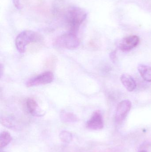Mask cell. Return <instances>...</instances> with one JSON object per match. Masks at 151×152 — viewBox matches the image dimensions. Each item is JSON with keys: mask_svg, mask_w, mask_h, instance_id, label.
Listing matches in <instances>:
<instances>
[{"mask_svg": "<svg viewBox=\"0 0 151 152\" xmlns=\"http://www.w3.org/2000/svg\"><path fill=\"white\" fill-rule=\"evenodd\" d=\"M60 118L64 123H74L78 121V117L72 113L63 110L60 112Z\"/></svg>", "mask_w": 151, "mask_h": 152, "instance_id": "10", "label": "cell"}, {"mask_svg": "<svg viewBox=\"0 0 151 152\" xmlns=\"http://www.w3.org/2000/svg\"><path fill=\"white\" fill-rule=\"evenodd\" d=\"M2 69H3V66L1 64V77H2Z\"/></svg>", "mask_w": 151, "mask_h": 152, "instance_id": "15", "label": "cell"}, {"mask_svg": "<svg viewBox=\"0 0 151 152\" xmlns=\"http://www.w3.org/2000/svg\"><path fill=\"white\" fill-rule=\"evenodd\" d=\"M27 109L28 112L34 116L42 117L45 113L40 108L36 101L33 98H29L26 102Z\"/></svg>", "mask_w": 151, "mask_h": 152, "instance_id": "8", "label": "cell"}, {"mask_svg": "<svg viewBox=\"0 0 151 152\" xmlns=\"http://www.w3.org/2000/svg\"><path fill=\"white\" fill-rule=\"evenodd\" d=\"M139 38L137 36H130L122 39L119 44L120 49L123 52L131 50L138 45Z\"/></svg>", "mask_w": 151, "mask_h": 152, "instance_id": "7", "label": "cell"}, {"mask_svg": "<svg viewBox=\"0 0 151 152\" xmlns=\"http://www.w3.org/2000/svg\"><path fill=\"white\" fill-rule=\"evenodd\" d=\"M12 141L10 134L7 131H3L0 135V147L1 149L6 147Z\"/></svg>", "mask_w": 151, "mask_h": 152, "instance_id": "12", "label": "cell"}, {"mask_svg": "<svg viewBox=\"0 0 151 152\" xmlns=\"http://www.w3.org/2000/svg\"><path fill=\"white\" fill-rule=\"evenodd\" d=\"M139 152H146V151H140Z\"/></svg>", "mask_w": 151, "mask_h": 152, "instance_id": "16", "label": "cell"}, {"mask_svg": "<svg viewBox=\"0 0 151 152\" xmlns=\"http://www.w3.org/2000/svg\"><path fill=\"white\" fill-rule=\"evenodd\" d=\"M139 73L144 80L151 82V67L145 65H140L138 67Z\"/></svg>", "mask_w": 151, "mask_h": 152, "instance_id": "11", "label": "cell"}, {"mask_svg": "<svg viewBox=\"0 0 151 152\" xmlns=\"http://www.w3.org/2000/svg\"><path fill=\"white\" fill-rule=\"evenodd\" d=\"M42 39L40 34L32 30H25L20 33L15 39V45L20 53L26 51L27 46L32 43L39 42Z\"/></svg>", "mask_w": 151, "mask_h": 152, "instance_id": "2", "label": "cell"}, {"mask_svg": "<svg viewBox=\"0 0 151 152\" xmlns=\"http://www.w3.org/2000/svg\"><path fill=\"white\" fill-rule=\"evenodd\" d=\"M54 78V75L52 72L46 71L30 79L27 81L26 86L28 87H31L47 85L51 83Z\"/></svg>", "mask_w": 151, "mask_h": 152, "instance_id": "4", "label": "cell"}, {"mask_svg": "<svg viewBox=\"0 0 151 152\" xmlns=\"http://www.w3.org/2000/svg\"><path fill=\"white\" fill-rule=\"evenodd\" d=\"M14 6L17 10H20L22 8V5L20 3V0H12Z\"/></svg>", "mask_w": 151, "mask_h": 152, "instance_id": "14", "label": "cell"}, {"mask_svg": "<svg viewBox=\"0 0 151 152\" xmlns=\"http://www.w3.org/2000/svg\"><path fill=\"white\" fill-rule=\"evenodd\" d=\"M53 45L59 48L74 50L79 46L80 41L76 34L69 32L56 37Z\"/></svg>", "mask_w": 151, "mask_h": 152, "instance_id": "3", "label": "cell"}, {"mask_svg": "<svg viewBox=\"0 0 151 152\" xmlns=\"http://www.w3.org/2000/svg\"><path fill=\"white\" fill-rule=\"evenodd\" d=\"M131 108V103L129 100L121 101L118 104L115 114V120L121 123L126 118Z\"/></svg>", "mask_w": 151, "mask_h": 152, "instance_id": "5", "label": "cell"}, {"mask_svg": "<svg viewBox=\"0 0 151 152\" xmlns=\"http://www.w3.org/2000/svg\"><path fill=\"white\" fill-rule=\"evenodd\" d=\"M59 137L64 142L68 143L71 142L72 139V135L70 132L67 131H63L59 134Z\"/></svg>", "mask_w": 151, "mask_h": 152, "instance_id": "13", "label": "cell"}, {"mask_svg": "<svg viewBox=\"0 0 151 152\" xmlns=\"http://www.w3.org/2000/svg\"><path fill=\"white\" fill-rule=\"evenodd\" d=\"M121 83L129 91L132 92L136 88V83L134 78L128 74L122 75L121 77Z\"/></svg>", "mask_w": 151, "mask_h": 152, "instance_id": "9", "label": "cell"}, {"mask_svg": "<svg viewBox=\"0 0 151 152\" xmlns=\"http://www.w3.org/2000/svg\"><path fill=\"white\" fill-rule=\"evenodd\" d=\"M62 16L69 28V32L77 34L80 27L87 17V13L83 9L77 6H69L66 8Z\"/></svg>", "mask_w": 151, "mask_h": 152, "instance_id": "1", "label": "cell"}, {"mask_svg": "<svg viewBox=\"0 0 151 152\" xmlns=\"http://www.w3.org/2000/svg\"><path fill=\"white\" fill-rule=\"evenodd\" d=\"M87 127L92 130H99L103 128V116L99 111H96L87 123Z\"/></svg>", "mask_w": 151, "mask_h": 152, "instance_id": "6", "label": "cell"}]
</instances>
